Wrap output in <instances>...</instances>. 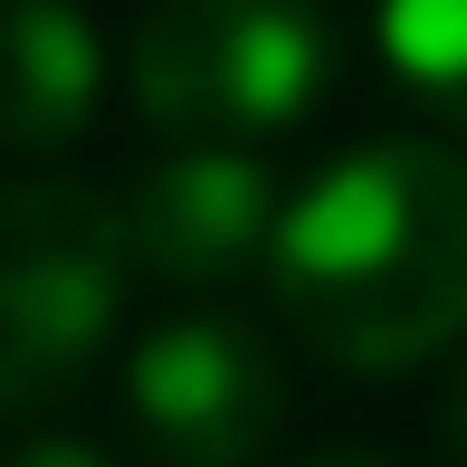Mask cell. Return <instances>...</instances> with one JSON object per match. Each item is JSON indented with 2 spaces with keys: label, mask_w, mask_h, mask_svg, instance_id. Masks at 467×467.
Segmentation results:
<instances>
[{
  "label": "cell",
  "mask_w": 467,
  "mask_h": 467,
  "mask_svg": "<svg viewBox=\"0 0 467 467\" xmlns=\"http://www.w3.org/2000/svg\"><path fill=\"white\" fill-rule=\"evenodd\" d=\"M267 296L334 372H410L467 334V153L353 143L277 210Z\"/></svg>",
  "instance_id": "6da1fadb"
},
{
  "label": "cell",
  "mask_w": 467,
  "mask_h": 467,
  "mask_svg": "<svg viewBox=\"0 0 467 467\" xmlns=\"http://www.w3.org/2000/svg\"><path fill=\"white\" fill-rule=\"evenodd\" d=\"M124 286H134V239L105 191H0V420H29L87 381L124 315Z\"/></svg>",
  "instance_id": "7a4b0ae2"
},
{
  "label": "cell",
  "mask_w": 467,
  "mask_h": 467,
  "mask_svg": "<svg viewBox=\"0 0 467 467\" xmlns=\"http://www.w3.org/2000/svg\"><path fill=\"white\" fill-rule=\"evenodd\" d=\"M334 87L315 0H153L134 29V105L182 143L286 134Z\"/></svg>",
  "instance_id": "3957f363"
},
{
  "label": "cell",
  "mask_w": 467,
  "mask_h": 467,
  "mask_svg": "<svg viewBox=\"0 0 467 467\" xmlns=\"http://www.w3.org/2000/svg\"><path fill=\"white\" fill-rule=\"evenodd\" d=\"M124 420L162 467H258L286 430V363L248 315L191 306L134 344Z\"/></svg>",
  "instance_id": "277c9868"
},
{
  "label": "cell",
  "mask_w": 467,
  "mask_h": 467,
  "mask_svg": "<svg viewBox=\"0 0 467 467\" xmlns=\"http://www.w3.org/2000/svg\"><path fill=\"white\" fill-rule=\"evenodd\" d=\"M277 210L286 201H277V182H267V162L229 153V143H182L172 162H153V172L134 182L124 239H134V267H153V277L220 286V277H239V267L267 258Z\"/></svg>",
  "instance_id": "5b68a950"
},
{
  "label": "cell",
  "mask_w": 467,
  "mask_h": 467,
  "mask_svg": "<svg viewBox=\"0 0 467 467\" xmlns=\"http://www.w3.org/2000/svg\"><path fill=\"white\" fill-rule=\"evenodd\" d=\"M105 87L96 19L77 0H0V143L57 153L87 134Z\"/></svg>",
  "instance_id": "8992f818"
},
{
  "label": "cell",
  "mask_w": 467,
  "mask_h": 467,
  "mask_svg": "<svg viewBox=\"0 0 467 467\" xmlns=\"http://www.w3.org/2000/svg\"><path fill=\"white\" fill-rule=\"evenodd\" d=\"M381 57L420 115L467 134V0H381Z\"/></svg>",
  "instance_id": "52a82bcc"
},
{
  "label": "cell",
  "mask_w": 467,
  "mask_h": 467,
  "mask_svg": "<svg viewBox=\"0 0 467 467\" xmlns=\"http://www.w3.org/2000/svg\"><path fill=\"white\" fill-rule=\"evenodd\" d=\"M0 467H115V458L96 439H19V449H0Z\"/></svg>",
  "instance_id": "ba28073f"
},
{
  "label": "cell",
  "mask_w": 467,
  "mask_h": 467,
  "mask_svg": "<svg viewBox=\"0 0 467 467\" xmlns=\"http://www.w3.org/2000/svg\"><path fill=\"white\" fill-rule=\"evenodd\" d=\"M439 430H449V458L467 467V372L449 381V410H439Z\"/></svg>",
  "instance_id": "9c48e42d"
},
{
  "label": "cell",
  "mask_w": 467,
  "mask_h": 467,
  "mask_svg": "<svg viewBox=\"0 0 467 467\" xmlns=\"http://www.w3.org/2000/svg\"><path fill=\"white\" fill-rule=\"evenodd\" d=\"M296 467H400V458H381V449H315V458H296Z\"/></svg>",
  "instance_id": "30bf717a"
}]
</instances>
